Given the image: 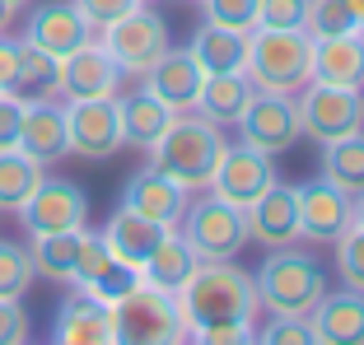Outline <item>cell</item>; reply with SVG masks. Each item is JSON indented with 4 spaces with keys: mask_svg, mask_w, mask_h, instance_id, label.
I'll use <instances>...</instances> for the list:
<instances>
[{
    "mask_svg": "<svg viewBox=\"0 0 364 345\" xmlns=\"http://www.w3.org/2000/svg\"><path fill=\"white\" fill-rule=\"evenodd\" d=\"M178 308H182L187 341H205V345L252 341V317H257L252 270L234 266V261H201L178 290Z\"/></svg>",
    "mask_w": 364,
    "mask_h": 345,
    "instance_id": "obj_1",
    "label": "cell"
},
{
    "mask_svg": "<svg viewBox=\"0 0 364 345\" xmlns=\"http://www.w3.org/2000/svg\"><path fill=\"white\" fill-rule=\"evenodd\" d=\"M225 126H215V121L196 117V112H178L168 121L159 141L150 150V168H159L164 177H173L178 187L187 192H205L215 177V163L225 154Z\"/></svg>",
    "mask_w": 364,
    "mask_h": 345,
    "instance_id": "obj_2",
    "label": "cell"
},
{
    "mask_svg": "<svg viewBox=\"0 0 364 345\" xmlns=\"http://www.w3.org/2000/svg\"><path fill=\"white\" fill-rule=\"evenodd\" d=\"M252 285H257V308L285 317H309L318 308V299L327 294V270L313 252L289 243V248L267 252V261L252 270Z\"/></svg>",
    "mask_w": 364,
    "mask_h": 345,
    "instance_id": "obj_3",
    "label": "cell"
},
{
    "mask_svg": "<svg viewBox=\"0 0 364 345\" xmlns=\"http://www.w3.org/2000/svg\"><path fill=\"white\" fill-rule=\"evenodd\" d=\"M243 75L267 94H299L313 80V38L304 28H252Z\"/></svg>",
    "mask_w": 364,
    "mask_h": 345,
    "instance_id": "obj_4",
    "label": "cell"
},
{
    "mask_svg": "<svg viewBox=\"0 0 364 345\" xmlns=\"http://www.w3.org/2000/svg\"><path fill=\"white\" fill-rule=\"evenodd\" d=\"M112 336H117L122 345H173V341H187L178 294L173 290H154V285L140 280L127 299L112 303Z\"/></svg>",
    "mask_w": 364,
    "mask_h": 345,
    "instance_id": "obj_5",
    "label": "cell"
},
{
    "mask_svg": "<svg viewBox=\"0 0 364 345\" xmlns=\"http://www.w3.org/2000/svg\"><path fill=\"white\" fill-rule=\"evenodd\" d=\"M178 234L192 243V252L201 261H234L247 248V219L238 205H229L225 196L201 192L196 201H187L178 219Z\"/></svg>",
    "mask_w": 364,
    "mask_h": 345,
    "instance_id": "obj_6",
    "label": "cell"
},
{
    "mask_svg": "<svg viewBox=\"0 0 364 345\" xmlns=\"http://www.w3.org/2000/svg\"><path fill=\"white\" fill-rule=\"evenodd\" d=\"M294 108H299L304 136L318 141V145L364 131V94H360V89L318 84V80H309V84L299 89V98H294Z\"/></svg>",
    "mask_w": 364,
    "mask_h": 345,
    "instance_id": "obj_7",
    "label": "cell"
},
{
    "mask_svg": "<svg viewBox=\"0 0 364 345\" xmlns=\"http://www.w3.org/2000/svg\"><path fill=\"white\" fill-rule=\"evenodd\" d=\"M98 43L107 47V56L122 65V75H145L164 52H168V23L150 10V5H136L131 14L103 23L98 28Z\"/></svg>",
    "mask_w": 364,
    "mask_h": 345,
    "instance_id": "obj_8",
    "label": "cell"
},
{
    "mask_svg": "<svg viewBox=\"0 0 364 345\" xmlns=\"http://www.w3.org/2000/svg\"><path fill=\"white\" fill-rule=\"evenodd\" d=\"M234 126H238V141L252 145V150H262V154H271V159L289 154L294 145L304 141L294 94H267V89H252L243 117H238Z\"/></svg>",
    "mask_w": 364,
    "mask_h": 345,
    "instance_id": "obj_9",
    "label": "cell"
},
{
    "mask_svg": "<svg viewBox=\"0 0 364 345\" xmlns=\"http://www.w3.org/2000/svg\"><path fill=\"white\" fill-rule=\"evenodd\" d=\"M65 141L80 159H112L127 150L117 98H65Z\"/></svg>",
    "mask_w": 364,
    "mask_h": 345,
    "instance_id": "obj_10",
    "label": "cell"
},
{
    "mask_svg": "<svg viewBox=\"0 0 364 345\" xmlns=\"http://www.w3.org/2000/svg\"><path fill=\"white\" fill-rule=\"evenodd\" d=\"M28 229V238H43V234H65V229H85L89 219V196L85 187H75L70 177H47L33 187V196L14 210Z\"/></svg>",
    "mask_w": 364,
    "mask_h": 345,
    "instance_id": "obj_11",
    "label": "cell"
},
{
    "mask_svg": "<svg viewBox=\"0 0 364 345\" xmlns=\"http://www.w3.org/2000/svg\"><path fill=\"white\" fill-rule=\"evenodd\" d=\"M299 192V238L309 243H336L355 229V196H346L341 187H332L327 177H309L294 187Z\"/></svg>",
    "mask_w": 364,
    "mask_h": 345,
    "instance_id": "obj_12",
    "label": "cell"
},
{
    "mask_svg": "<svg viewBox=\"0 0 364 345\" xmlns=\"http://www.w3.org/2000/svg\"><path fill=\"white\" fill-rule=\"evenodd\" d=\"M271 154L252 150V145H225V154H220V163H215V177L205 192L225 196L229 205H238V210H247V205L257 201L262 192H267L271 182H276V168H271Z\"/></svg>",
    "mask_w": 364,
    "mask_h": 345,
    "instance_id": "obj_13",
    "label": "cell"
},
{
    "mask_svg": "<svg viewBox=\"0 0 364 345\" xmlns=\"http://www.w3.org/2000/svg\"><path fill=\"white\" fill-rule=\"evenodd\" d=\"M70 285L85 290V294H94V299H103L107 308H112L117 299H127V294L140 285V270L112 257L107 243H103V234H89L85 229V243H80V261H75Z\"/></svg>",
    "mask_w": 364,
    "mask_h": 345,
    "instance_id": "obj_14",
    "label": "cell"
},
{
    "mask_svg": "<svg viewBox=\"0 0 364 345\" xmlns=\"http://www.w3.org/2000/svg\"><path fill=\"white\" fill-rule=\"evenodd\" d=\"M122 65L107 56V47L98 38H89L85 47H75L70 56H61V80L56 94L61 98H117L122 94Z\"/></svg>",
    "mask_w": 364,
    "mask_h": 345,
    "instance_id": "obj_15",
    "label": "cell"
},
{
    "mask_svg": "<svg viewBox=\"0 0 364 345\" xmlns=\"http://www.w3.org/2000/svg\"><path fill=\"white\" fill-rule=\"evenodd\" d=\"M247 219V243H257V248H289V243H299V192L289 182H271L257 201L243 210Z\"/></svg>",
    "mask_w": 364,
    "mask_h": 345,
    "instance_id": "obj_16",
    "label": "cell"
},
{
    "mask_svg": "<svg viewBox=\"0 0 364 345\" xmlns=\"http://www.w3.org/2000/svg\"><path fill=\"white\" fill-rule=\"evenodd\" d=\"M94 33L98 28L75 10V0H47V5H38V10L28 14V23H23V43L43 47V52H52L56 61H61V56H70L75 47H85Z\"/></svg>",
    "mask_w": 364,
    "mask_h": 345,
    "instance_id": "obj_17",
    "label": "cell"
},
{
    "mask_svg": "<svg viewBox=\"0 0 364 345\" xmlns=\"http://www.w3.org/2000/svg\"><path fill=\"white\" fill-rule=\"evenodd\" d=\"M187 201H192V192L178 187L173 177H164L159 168H150V163H145L140 172H131L127 187H122V210H136V215L154 219V224H164V229H178Z\"/></svg>",
    "mask_w": 364,
    "mask_h": 345,
    "instance_id": "obj_18",
    "label": "cell"
},
{
    "mask_svg": "<svg viewBox=\"0 0 364 345\" xmlns=\"http://www.w3.org/2000/svg\"><path fill=\"white\" fill-rule=\"evenodd\" d=\"M19 150L33 154L38 163H56V159H65V154H70V141H65V103H56L52 94L23 98Z\"/></svg>",
    "mask_w": 364,
    "mask_h": 345,
    "instance_id": "obj_19",
    "label": "cell"
},
{
    "mask_svg": "<svg viewBox=\"0 0 364 345\" xmlns=\"http://www.w3.org/2000/svg\"><path fill=\"white\" fill-rule=\"evenodd\" d=\"M140 80H145V89H150L159 103H168L173 112H192L196 108V94H201L205 70L196 65V56L187 52V47H168V52H164Z\"/></svg>",
    "mask_w": 364,
    "mask_h": 345,
    "instance_id": "obj_20",
    "label": "cell"
},
{
    "mask_svg": "<svg viewBox=\"0 0 364 345\" xmlns=\"http://www.w3.org/2000/svg\"><path fill=\"white\" fill-rule=\"evenodd\" d=\"M52 341L61 345H112V308L94 294L75 290L70 299L56 308V322H52Z\"/></svg>",
    "mask_w": 364,
    "mask_h": 345,
    "instance_id": "obj_21",
    "label": "cell"
},
{
    "mask_svg": "<svg viewBox=\"0 0 364 345\" xmlns=\"http://www.w3.org/2000/svg\"><path fill=\"white\" fill-rule=\"evenodd\" d=\"M309 322L327 345H364V290H350V285L327 290L309 313Z\"/></svg>",
    "mask_w": 364,
    "mask_h": 345,
    "instance_id": "obj_22",
    "label": "cell"
},
{
    "mask_svg": "<svg viewBox=\"0 0 364 345\" xmlns=\"http://www.w3.org/2000/svg\"><path fill=\"white\" fill-rule=\"evenodd\" d=\"M313 80L364 89V28L336 33V38H313Z\"/></svg>",
    "mask_w": 364,
    "mask_h": 345,
    "instance_id": "obj_23",
    "label": "cell"
},
{
    "mask_svg": "<svg viewBox=\"0 0 364 345\" xmlns=\"http://www.w3.org/2000/svg\"><path fill=\"white\" fill-rule=\"evenodd\" d=\"M98 234H103V243H107L112 257L140 270V266H145V257L159 248V238L168 234V229L154 224V219H145V215H136V210H117V215L107 219Z\"/></svg>",
    "mask_w": 364,
    "mask_h": 345,
    "instance_id": "obj_24",
    "label": "cell"
},
{
    "mask_svg": "<svg viewBox=\"0 0 364 345\" xmlns=\"http://www.w3.org/2000/svg\"><path fill=\"white\" fill-rule=\"evenodd\" d=\"M117 112H122V136H127V145H136V150H145V154L154 150V141H159L164 131H168V121L178 117V112H173L168 103H159L150 89L117 94Z\"/></svg>",
    "mask_w": 364,
    "mask_h": 345,
    "instance_id": "obj_25",
    "label": "cell"
},
{
    "mask_svg": "<svg viewBox=\"0 0 364 345\" xmlns=\"http://www.w3.org/2000/svg\"><path fill=\"white\" fill-rule=\"evenodd\" d=\"M187 52L196 56V65H201L205 75H234L247 61V33L205 19L201 28L192 33V47H187Z\"/></svg>",
    "mask_w": 364,
    "mask_h": 345,
    "instance_id": "obj_26",
    "label": "cell"
},
{
    "mask_svg": "<svg viewBox=\"0 0 364 345\" xmlns=\"http://www.w3.org/2000/svg\"><path fill=\"white\" fill-rule=\"evenodd\" d=\"M196 266H201V257L192 252V243H187L178 229H168V234L159 238V248L145 257V266H140V280L154 285V290H173V294H178Z\"/></svg>",
    "mask_w": 364,
    "mask_h": 345,
    "instance_id": "obj_27",
    "label": "cell"
},
{
    "mask_svg": "<svg viewBox=\"0 0 364 345\" xmlns=\"http://www.w3.org/2000/svg\"><path fill=\"white\" fill-rule=\"evenodd\" d=\"M247 98H252V80H247L243 70H234V75H205L192 112L205 117V121H215V126H234V121L243 117Z\"/></svg>",
    "mask_w": 364,
    "mask_h": 345,
    "instance_id": "obj_28",
    "label": "cell"
},
{
    "mask_svg": "<svg viewBox=\"0 0 364 345\" xmlns=\"http://www.w3.org/2000/svg\"><path fill=\"white\" fill-rule=\"evenodd\" d=\"M318 172H322L332 187H341L346 196H360V192H364V131H355V136H341V141H327V145H322Z\"/></svg>",
    "mask_w": 364,
    "mask_h": 345,
    "instance_id": "obj_29",
    "label": "cell"
},
{
    "mask_svg": "<svg viewBox=\"0 0 364 345\" xmlns=\"http://www.w3.org/2000/svg\"><path fill=\"white\" fill-rule=\"evenodd\" d=\"M80 243H85V229H65V234H43L33 238V270L43 280H65L75 275V261H80Z\"/></svg>",
    "mask_w": 364,
    "mask_h": 345,
    "instance_id": "obj_30",
    "label": "cell"
},
{
    "mask_svg": "<svg viewBox=\"0 0 364 345\" xmlns=\"http://www.w3.org/2000/svg\"><path fill=\"white\" fill-rule=\"evenodd\" d=\"M47 163H38L23 150H0V210H19L33 196V187L43 182Z\"/></svg>",
    "mask_w": 364,
    "mask_h": 345,
    "instance_id": "obj_31",
    "label": "cell"
},
{
    "mask_svg": "<svg viewBox=\"0 0 364 345\" xmlns=\"http://www.w3.org/2000/svg\"><path fill=\"white\" fill-rule=\"evenodd\" d=\"M56 80H61V61L43 47H33L19 38V70H14V94L38 98V94H56Z\"/></svg>",
    "mask_w": 364,
    "mask_h": 345,
    "instance_id": "obj_32",
    "label": "cell"
},
{
    "mask_svg": "<svg viewBox=\"0 0 364 345\" xmlns=\"http://www.w3.org/2000/svg\"><path fill=\"white\" fill-rule=\"evenodd\" d=\"M38 280L33 270V252L14 238H0V299H23Z\"/></svg>",
    "mask_w": 364,
    "mask_h": 345,
    "instance_id": "obj_33",
    "label": "cell"
},
{
    "mask_svg": "<svg viewBox=\"0 0 364 345\" xmlns=\"http://www.w3.org/2000/svg\"><path fill=\"white\" fill-rule=\"evenodd\" d=\"M355 19L346 14L341 0H309V14H304V33L309 38H336V33H350Z\"/></svg>",
    "mask_w": 364,
    "mask_h": 345,
    "instance_id": "obj_34",
    "label": "cell"
},
{
    "mask_svg": "<svg viewBox=\"0 0 364 345\" xmlns=\"http://www.w3.org/2000/svg\"><path fill=\"white\" fill-rule=\"evenodd\" d=\"M257 5H262V0H201L205 19L225 23V28H238V33L257 28Z\"/></svg>",
    "mask_w": 364,
    "mask_h": 345,
    "instance_id": "obj_35",
    "label": "cell"
},
{
    "mask_svg": "<svg viewBox=\"0 0 364 345\" xmlns=\"http://www.w3.org/2000/svg\"><path fill=\"white\" fill-rule=\"evenodd\" d=\"M267 345H318V332H313L309 317H285V313H271L267 332L257 336Z\"/></svg>",
    "mask_w": 364,
    "mask_h": 345,
    "instance_id": "obj_36",
    "label": "cell"
},
{
    "mask_svg": "<svg viewBox=\"0 0 364 345\" xmlns=\"http://www.w3.org/2000/svg\"><path fill=\"white\" fill-rule=\"evenodd\" d=\"M336 270H341V280L350 285V290H364V234L360 229H350L346 238H336Z\"/></svg>",
    "mask_w": 364,
    "mask_h": 345,
    "instance_id": "obj_37",
    "label": "cell"
},
{
    "mask_svg": "<svg viewBox=\"0 0 364 345\" xmlns=\"http://www.w3.org/2000/svg\"><path fill=\"white\" fill-rule=\"evenodd\" d=\"M309 0H262L257 5V28H304Z\"/></svg>",
    "mask_w": 364,
    "mask_h": 345,
    "instance_id": "obj_38",
    "label": "cell"
},
{
    "mask_svg": "<svg viewBox=\"0 0 364 345\" xmlns=\"http://www.w3.org/2000/svg\"><path fill=\"white\" fill-rule=\"evenodd\" d=\"M19 126H23V94L0 89V150H19Z\"/></svg>",
    "mask_w": 364,
    "mask_h": 345,
    "instance_id": "obj_39",
    "label": "cell"
},
{
    "mask_svg": "<svg viewBox=\"0 0 364 345\" xmlns=\"http://www.w3.org/2000/svg\"><path fill=\"white\" fill-rule=\"evenodd\" d=\"M33 336V322L23 313V299H0V345H23Z\"/></svg>",
    "mask_w": 364,
    "mask_h": 345,
    "instance_id": "obj_40",
    "label": "cell"
},
{
    "mask_svg": "<svg viewBox=\"0 0 364 345\" xmlns=\"http://www.w3.org/2000/svg\"><path fill=\"white\" fill-rule=\"evenodd\" d=\"M140 0H75V10L85 14L94 28H103V23H112V19H122V14H131Z\"/></svg>",
    "mask_w": 364,
    "mask_h": 345,
    "instance_id": "obj_41",
    "label": "cell"
},
{
    "mask_svg": "<svg viewBox=\"0 0 364 345\" xmlns=\"http://www.w3.org/2000/svg\"><path fill=\"white\" fill-rule=\"evenodd\" d=\"M14 70H19V38H5L0 28V89H14Z\"/></svg>",
    "mask_w": 364,
    "mask_h": 345,
    "instance_id": "obj_42",
    "label": "cell"
},
{
    "mask_svg": "<svg viewBox=\"0 0 364 345\" xmlns=\"http://www.w3.org/2000/svg\"><path fill=\"white\" fill-rule=\"evenodd\" d=\"M346 5V14L355 19V28H364V0H341Z\"/></svg>",
    "mask_w": 364,
    "mask_h": 345,
    "instance_id": "obj_43",
    "label": "cell"
},
{
    "mask_svg": "<svg viewBox=\"0 0 364 345\" xmlns=\"http://www.w3.org/2000/svg\"><path fill=\"white\" fill-rule=\"evenodd\" d=\"M28 5H33V0H0V10H5V14H19V10H28Z\"/></svg>",
    "mask_w": 364,
    "mask_h": 345,
    "instance_id": "obj_44",
    "label": "cell"
},
{
    "mask_svg": "<svg viewBox=\"0 0 364 345\" xmlns=\"http://www.w3.org/2000/svg\"><path fill=\"white\" fill-rule=\"evenodd\" d=\"M355 229H360V234H364V192L355 196Z\"/></svg>",
    "mask_w": 364,
    "mask_h": 345,
    "instance_id": "obj_45",
    "label": "cell"
},
{
    "mask_svg": "<svg viewBox=\"0 0 364 345\" xmlns=\"http://www.w3.org/2000/svg\"><path fill=\"white\" fill-rule=\"evenodd\" d=\"M5 19H10V14H5V10H0V28H5Z\"/></svg>",
    "mask_w": 364,
    "mask_h": 345,
    "instance_id": "obj_46",
    "label": "cell"
},
{
    "mask_svg": "<svg viewBox=\"0 0 364 345\" xmlns=\"http://www.w3.org/2000/svg\"><path fill=\"white\" fill-rule=\"evenodd\" d=\"M140 5H154V0H140Z\"/></svg>",
    "mask_w": 364,
    "mask_h": 345,
    "instance_id": "obj_47",
    "label": "cell"
},
{
    "mask_svg": "<svg viewBox=\"0 0 364 345\" xmlns=\"http://www.w3.org/2000/svg\"><path fill=\"white\" fill-rule=\"evenodd\" d=\"M187 5H201V0H187Z\"/></svg>",
    "mask_w": 364,
    "mask_h": 345,
    "instance_id": "obj_48",
    "label": "cell"
}]
</instances>
